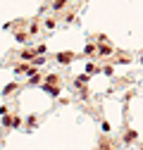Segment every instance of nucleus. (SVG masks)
I'll return each mask as SVG.
<instances>
[{
    "label": "nucleus",
    "mask_w": 143,
    "mask_h": 150,
    "mask_svg": "<svg viewBox=\"0 0 143 150\" xmlns=\"http://www.w3.org/2000/svg\"><path fill=\"white\" fill-rule=\"evenodd\" d=\"M72 60H74V52H60L57 55V62L60 64H69Z\"/></svg>",
    "instance_id": "obj_1"
},
{
    "label": "nucleus",
    "mask_w": 143,
    "mask_h": 150,
    "mask_svg": "<svg viewBox=\"0 0 143 150\" xmlns=\"http://www.w3.org/2000/svg\"><path fill=\"white\" fill-rule=\"evenodd\" d=\"M124 141H127V143H131V141H136V131H129V134L124 136Z\"/></svg>",
    "instance_id": "obj_2"
},
{
    "label": "nucleus",
    "mask_w": 143,
    "mask_h": 150,
    "mask_svg": "<svg viewBox=\"0 0 143 150\" xmlns=\"http://www.w3.org/2000/svg\"><path fill=\"white\" fill-rule=\"evenodd\" d=\"M45 83H55V86H57V76H55V74H50V76L45 79Z\"/></svg>",
    "instance_id": "obj_3"
},
{
    "label": "nucleus",
    "mask_w": 143,
    "mask_h": 150,
    "mask_svg": "<svg viewBox=\"0 0 143 150\" xmlns=\"http://www.w3.org/2000/svg\"><path fill=\"white\" fill-rule=\"evenodd\" d=\"M64 3H67V0H55V3H52V7H55V10H60Z\"/></svg>",
    "instance_id": "obj_4"
}]
</instances>
